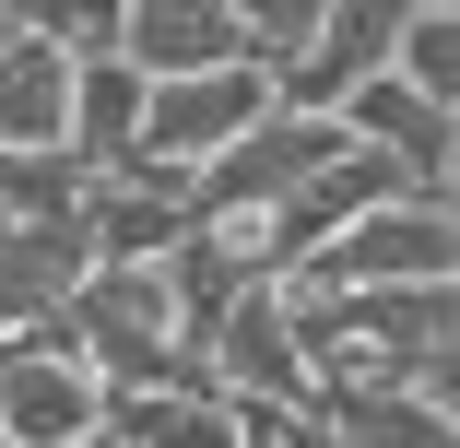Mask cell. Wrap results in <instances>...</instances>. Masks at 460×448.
Masks as SVG:
<instances>
[{"label": "cell", "instance_id": "9", "mask_svg": "<svg viewBox=\"0 0 460 448\" xmlns=\"http://www.w3.org/2000/svg\"><path fill=\"white\" fill-rule=\"evenodd\" d=\"M0 154H71V59L48 36H0Z\"/></svg>", "mask_w": 460, "mask_h": 448}, {"label": "cell", "instance_id": "3", "mask_svg": "<svg viewBox=\"0 0 460 448\" xmlns=\"http://www.w3.org/2000/svg\"><path fill=\"white\" fill-rule=\"evenodd\" d=\"M107 425V390L95 366L71 354V330H24V342H0V448H83Z\"/></svg>", "mask_w": 460, "mask_h": 448}, {"label": "cell", "instance_id": "17", "mask_svg": "<svg viewBox=\"0 0 460 448\" xmlns=\"http://www.w3.org/2000/svg\"><path fill=\"white\" fill-rule=\"evenodd\" d=\"M83 448H107V436H83Z\"/></svg>", "mask_w": 460, "mask_h": 448}, {"label": "cell", "instance_id": "14", "mask_svg": "<svg viewBox=\"0 0 460 448\" xmlns=\"http://www.w3.org/2000/svg\"><path fill=\"white\" fill-rule=\"evenodd\" d=\"M390 71L413 83L425 107H460V0H437V13H402V36H390Z\"/></svg>", "mask_w": 460, "mask_h": 448}, {"label": "cell", "instance_id": "16", "mask_svg": "<svg viewBox=\"0 0 460 448\" xmlns=\"http://www.w3.org/2000/svg\"><path fill=\"white\" fill-rule=\"evenodd\" d=\"M437 213L460 224V142H448V165H437Z\"/></svg>", "mask_w": 460, "mask_h": 448}, {"label": "cell", "instance_id": "15", "mask_svg": "<svg viewBox=\"0 0 460 448\" xmlns=\"http://www.w3.org/2000/svg\"><path fill=\"white\" fill-rule=\"evenodd\" d=\"M24 36H48L71 71L83 59H119V0H36V13H13Z\"/></svg>", "mask_w": 460, "mask_h": 448}, {"label": "cell", "instance_id": "11", "mask_svg": "<svg viewBox=\"0 0 460 448\" xmlns=\"http://www.w3.org/2000/svg\"><path fill=\"white\" fill-rule=\"evenodd\" d=\"M319 425H331L342 448H460L448 401H425V390H331Z\"/></svg>", "mask_w": 460, "mask_h": 448}, {"label": "cell", "instance_id": "8", "mask_svg": "<svg viewBox=\"0 0 460 448\" xmlns=\"http://www.w3.org/2000/svg\"><path fill=\"white\" fill-rule=\"evenodd\" d=\"M83 272H95L83 224H13V236H0V342H24V330L71 319Z\"/></svg>", "mask_w": 460, "mask_h": 448}, {"label": "cell", "instance_id": "13", "mask_svg": "<svg viewBox=\"0 0 460 448\" xmlns=\"http://www.w3.org/2000/svg\"><path fill=\"white\" fill-rule=\"evenodd\" d=\"M95 177L71 154H0V224H83Z\"/></svg>", "mask_w": 460, "mask_h": 448}, {"label": "cell", "instance_id": "4", "mask_svg": "<svg viewBox=\"0 0 460 448\" xmlns=\"http://www.w3.org/2000/svg\"><path fill=\"white\" fill-rule=\"evenodd\" d=\"M260 119H271V83H260L248 59H236V71H201V83H154V107H142V154H130V165L201 177V165L236 154Z\"/></svg>", "mask_w": 460, "mask_h": 448}, {"label": "cell", "instance_id": "18", "mask_svg": "<svg viewBox=\"0 0 460 448\" xmlns=\"http://www.w3.org/2000/svg\"><path fill=\"white\" fill-rule=\"evenodd\" d=\"M448 425H460V401H448Z\"/></svg>", "mask_w": 460, "mask_h": 448}, {"label": "cell", "instance_id": "1", "mask_svg": "<svg viewBox=\"0 0 460 448\" xmlns=\"http://www.w3.org/2000/svg\"><path fill=\"white\" fill-rule=\"evenodd\" d=\"M296 295H448L460 284V224L437 201H390L366 213L342 248H319L307 272H284Z\"/></svg>", "mask_w": 460, "mask_h": 448}, {"label": "cell", "instance_id": "6", "mask_svg": "<svg viewBox=\"0 0 460 448\" xmlns=\"http://www.w3.org/2000/svg\"><path fill=\"white\" fill-rule=\"evenodd\" d=\"M119 71L142 83L236 71V0H119Z\"/></svg>", "mask_w": 460, "mask_h": 448}, {"label": "cell", "instance_id": "12", "mask_svg": "<svg viewBox=\"0 0 460 448\" xmlns=\"http://www.w3.org/2000/svg\"><path fill=\"white\" fill-rule=\"evenodd\" d=\"M95 436L107 448H236V413L213 390H142V401H107Z\"/></svg>", "mask_w": 460, "mask_h": 448}, {"label": "cell", "instance_id": "2", "mask_svg": "<svg viewBox=\"0 0 460 448\" xmlns=\"http://www.w3.org/2000/svg\"><path fill=\"white\" fill-rule=\"evenodd\" d=\"M354 142H342V119H284L271 107L236 154H213L201 177H190V224H271L307 177H331Z\"/></svg>", "mask_w": 460, "mask_h": 448}, {"label": "cell", "instance_id": "10", "mask_svg": "<svg viewBox=\"0 0 460 448\" xmlns=\"http://www.w3.org/2000/svg\"><path fill=\"white\" fill-rule=\"evenodd\" d=\"M142 107H154L142 71L83 59V71H71V165H83V177H119V165L142 154Z\"/></svg>", "mask_w": 460, "mask_h": 448}, {"label": "cell", "instance_id": "19", "mask_svg": "<svg viewBox=\"0 0 460 448\" xmlns=\"http://www.w3.org/2000/svg\"><path fill=\"white\" fill-rule=\"evenodd\" d=\"M0 236H13V224H0Z\"/></svg>", "mask_w": 460, "mask_h": 448}, {"label": "cell", "instance_id": "7", "mask_svg": "<svg viewBox=\"0 0 460 448\" xmlns=\"http://www.w3.org/2000/svg\"><path fill=\"white\" fill-rule=\"evenodd\" d=\"M177 236H190V177H165V165H119V177H95V201H83V248H95V272L165 259Z\"/></svg>", "mask_w": 460, "mask_h": 448}, {"label": "cell", "instance_id": "5", "mask_svg": "<svg viewBox=\"0 0 460 448\" xmlns=\"http://www.w3.org/2000/svg\"><path fill=\"white\" fill-rule=\"evenodd\" d=\"M390 36H402L390 0H319V36L296 48L284 83H271V107H284V119H342L354 83H378V71H390Z\"/></svg>", "mask_w": 460, "mask_h": 448}]
</instances>
